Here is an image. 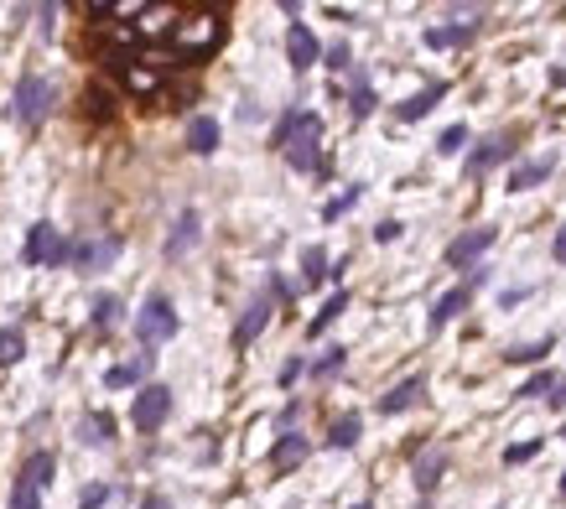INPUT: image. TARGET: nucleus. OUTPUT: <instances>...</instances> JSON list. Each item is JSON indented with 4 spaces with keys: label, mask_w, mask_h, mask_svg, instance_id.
Returning <instances> with one entry per match:
<instances>
[{
    "label": "nucleus",
    "mask_w": 566,
    "mask_h": 509,
    "mask_svg": "<svg viewBox=\"0 0 566 509\" xmlns=\"http://www.w3.org/2000/svg\"><path fill=\"white\" fill-rule=\"evenodd\" d=\"M177 307H172V297L167 292H151L146 301H141V312L130 318V333H135V343L141 348H162V343H172L177 338Z\"/></svg>",
    "instance_id": "f257e3e1"
},
{
    "label": "nucleus",
    "mask_w": 566,
    "mask_h": 509,
    "mask_svg": "<svg viewBox=\"0 0 566 509\" xmlns=\"http://www.w3.org/2000/svg\"><path fill=\"white\" fill-rule=\"evenodd\" d=\"M22 260H26V265H37V271H58V265L73 260V239H63V229L42 218V224H32V229H26Z\"/></svg>",
    "instance_id": "f03ea898"
},
{
    "label": "nucleus",
    "mask_w": 566,
    "mask_h": 509,
    "mask_svg": "<svg viewBox=\"0 0 566 509\" xmlns=\"http://www.w3.org/2000/svg\"><path fill=\"white\" fill-rule=\"evenodd\" d=\"M52 473H58V458L52 452H32L16 473V484H11V509H42V488L52 484Z\"/></svg>",
    "instance_id": "7ed1b4c3"
},
{
    "label": "nucleus",
    "mask_w": 566,
    "mask_h": 509,
    "mask_svg": "<svg viewBox=\"0 0 566 509\" xmlns=\"http://www.w3.org/2000/svg\"><path fill=\"white\" fill-rule=\"evenodd\" d=\"M172 42H177V52H182L188 63H203L213 47L224 42V22H218V16H209V11H203V16H182V22H177V32H172Z\"/></svg>",
    "instance_id": "20e7f679"
},
{
    "label": "nucleus",
    "mask_w": 566,
    "mask_h": 509,
    "mask_svg": "<svg viewBox=\"0 0 566 509\" xmlns=\"http://www.w3.org/2000/svg\"><path fill=\"white\" fill-rule=\"evenodd\" d=\"M47 109H52V84H47L42 73H22L16 79V94H11V120L37 130L47 120Z\"/></svg>",
    "instance_id": "39448f33"
},
{
    "label": "nucleus",
    "mask_w": 566,
    "mask_h": 509,
    "mask_svg": "<svg viewBox=\"0 0 566 509\" xmlns=\"http://www.w3.org/2000/svg\"><path fill=\"white\" fill-rule=\"evenodd\" d=\"M322 115H312V109H302L296 115V130L292 141H286V162H292L296 171H322Z\"/></svg>",
    "instance_id": "423d86ee"
},
{
    "label": "nucleus",
    "mask_w": 566,
    "mask_h": 509,
    "mask_svg": "<svg viewBox=\"0 0 566 509\" xmlns=\"http://www.w3.org/2000/svg\"><path fill=\"white\" fill-rule=\"evenodd\" d=\"M120 250H125V234H88V239H73V265H79V276H99V271H109L115 260H120Z\"/></svg>",
    "instance_id": "0eeeda50"
},
{
    "label": "nucleus",
    "mask_w": 566,
    "mask_h": 509,
    "mask_svg": "<svg viewBox=\"0 0 566 509\" xmlns=\"http://www.w3.org/2000/svg\"><path fill=\"white\" fill-rule=\"evenodd\" d=\"M172 416V390L167 384H141V395L130 401V426L135 431H156Z\"/></svg>",
    "instance_id": "6e6552de"
},
{
    "label": "nucleus",
    "mask_w": 566,
    "mask_h": 509,
    "mask_svg": "<svg viewBox=\"0 0 566 509\" xmlns=\"http://www.w3.org/2000/svg\"><path fill=\"white\" fill-rule=\"evenodd\" d=\"M271 312H275V292L271 286H265V292H255V301L250 307H245V318L234 322V348H239V354H245V348H250L255 338H260V333H265V322H271Z\"/></svg>",
    "instance_id": "1a4fd4ad"
},
{
    "label": "nucleus",
    "mask_w": 566,
    "mask_h": 509,
    "mask_svg": "<svg viewBox=\"0 0 566 509\" xmlns=\"http://www.w3.org/2000/svg\"><path fill=\"white\" fill-rule=\"evenodd\" d=\"M509 156H515V141H509V135H488V141H478V146L468 151L462 177H468V182H478L483 171H494L499 162H509Z\"/></svg>",
    "instance_id": "9d476101"
},
{
    "label": "nucleus",
    "mask_w": 566,
    "mask_h": 509,
    "mask_svg": "<svg viewBox=\"0 0 566 509\" xmlns=\"http://www.w3.org/2000/svg\"><path fill=\"white\" fill-rule=\"evenodd\" d=\"M494 239H499V229H494V224H478V229L458 234V239L447 245V255H441V260H447V265H462V271H468V265H473L478 255L494 250Z\"/></svg>",
    "instance_id": "9b49d317"
},
{
    "label": "nucleus",
    "mask_w": 566,
    "mask_h": 509,
    "mask_svg": "<svg viewBox=\"0 0 566 509\" xmlns=\"http://www.w3.org/2000/svg\"><path fill=\"white\" fill-rule=\"evenodd\" d=\"M198 239H203V213L182 208L177 213V224H172V234H167V245H162V255H167V260H182V255L198 250Z\"/></svg>",
    "instance_id": "f8f14e48"
},
{
    "label": "nucleus",
    "mask_w": 566,
    "mask_h": 509,
    "mask_svg": "<svg viewBox=\"0 0 566 509\" xmlns=\"http://www.w3.org/2000/svg\"><path fill=\"white\" fill-rule=\"evenodd\" d=\"M426 401V375H411V380H400L390 395H379V416H400V411H416Z\"/></svg>",
    "instance_id": "ddd939ff"
},
{
    "label": "nucleus",
    "mask_w": 566,
    "mask_h": 509,
    "mask_svg": "<svg viewBox=\"0 0 566 509\" xmlns=\"http://www.w3.org/2000/svg\"><path fill=\"white\" fill-rule=\"evenodd\" d=\"M286 58H292L296 73H307V68L322 58V47H317V37H312V26L307 22H292V32H286Z\"/></svg>",
    "instance_id": "4468645a"
},
{
    "label": "nucleus",
    "mask_w": 566,
    "mask_h": 509,
    "mask_svg": "<svg viewBox=\"0 0 566 509\" xmlns=\"http://www.w3.org/2000/svg\"><path fill=\"white\" fill-rule=\"evenodd\" d=\"M551 171H556V151H545V156H530V162H520V167L509 171V192H530V188H541Z\"/></svg>",
    "instance_id": "2eb2a0df"
},
{
    "label": "nucleus",
    "mask_w": 566,
    "mask_h": 509,
    "mask_svg": "<svg viewBox=\"0 0 566 509\" xmlns=\"http://www.w3.org/2000/svg\"><path fill=\"white\" fill-rule=\"evenodd\" d=\"M473 292H478V286H473V281H462V286H452V292H447V297H437V307H431V333H441V328H447V322L458 318V312H468V301H473Z\"/></svg>",
    "instance_id": "dca6fc26"
},
{
    "label": "nucleus",
    "mask_w": 566,
    "mask_h": 509,
    "mask_svg": "<svg viewBox=\"0 0 566 509\" xmlns=\"http://www.w3.org/2000/svg\"><path fill=\"white\" fill-rule=\"evenodd\" d=\"M478 37V22H452V26H426L421 42L426 47H468Z\"/></svg>",
    "instance_id": "f3484780"
},
{
    "label": "nucleus",
    "mask_w": 566,
    "mask_h": 509,
    "mask_svg": "<svg viewBox=\"0 0 566 509\" xmlns=\"http://www.w3.org/2000/svg\"><path fill=\"white\" fill-rule=\"evenodd\" d=\"M441 99H447V84L421 88V94H411L405 105H395V120H405V125H411V120H426V115H431V109L441 105Z\"/></svg>",
    "instance_id": "a211bd4d"
},
{
    "label": "nucleus",
    "mask_w": 566,
    "mask_h": 509,
    "mask_svg": "<svg viewBox=\"0 0 566 509\" xmlns=\"http://www.w3.org/2000/svg\"><path fill=\"white\" fill-rule=\"evenodd\" d=\"M188 151L192 156H213L218 151V120L213 115H192L188 120Z\"/></svg>",
    "instance_id": "6ab92c4d"
},
{
    "label": "nucleus",
    "mask_w": 566,
    "mask_h": 509,
    "mask_svg": "<svg viewBox=\"0 0 566 509\" xmlns=\"http://www.w3.org/2000/svg\"><path fill=\"white\" fill-rule=\"evenodd\" d=\"M146 375H151V354H135V359L105 369V384H109V390H130V384H141Z\"/></svg>",
    "instance_id": "aec40b11"
},
{
    "label": "nucleus",
    "mask_w": 566,
    "mask_h": 509,
    "mask_svg": "<svg viewBox=\"0 0 566 509\" xmlns=\"http://www.w3.org/2000/svg\"><path fill=\"white\" fill-rule=\"evenodd\" d=\"M307 452H312V447H307V437H302V431H286V437L271 447V467H275V473H286V467H296Z\"/></svg>",
    "instance_id": "412c9836"
},
{
    "label": "nucleus",
    "mask_w": 566,
    "mask_h": 509,
    "mask_svg": "<svg viewBox=\"0 0 566 509\" xmlns=\"http://www.w3.org/2000/svg\"><path fill=\"white\" fill-rule=\"evenodd\" d=\"M441 473H447V447H431L426 458H416V488L421 494H431L441 484Z\"/></svg>",
    "instance_id": "4be33fe9"
},
{
    "label": "nucleus",
    "mask_w": 566,
    "mask_h": 509,
    "mask_svg": "<svg viewBox=\"0 0 566 509\" xmlns=\"http://www.w3.org/2000/svg\"><path fill=\"white\" fill-rule=\"evenodd\" d=\"M343 312H348V292H333V297L322 301V312H317V318L307 322V338H322V333H328V328H333V322L343 318Z\"/></svg>",
    "instance_id": "5701e85b"
},
{
    "label": "nucleus",
    "mask_w": 566,
    "mask_h": 509,
    "mask_svg": "<svg viewBox=\"0 0 566 509\" xmlns=\"http://www.w3.org/2000/svg\"><path fill=\"white\" fill-rule=\"evenodd\" d=\"M79 437L94 442V447H109V442H115V416H105V411L84 416V421H79Z\"/></svg>",
    "instance_id": "b1692460"
},
{
    "label": "nucleus",
    "mask_w": 566,
    "mask_h": 509,
    "mask_svg": "<svg viewBox=\"0 0 566 509\" xmlns=\"http://www.w3.org/2000/svg\"><path fill=\"white\" fill-rule=\"evenodd\" d=\"M358 431H364V416H358V411H348V416H338V421H333V431H328V447L348 452V447L358 442Z\"/></svg>",
    "instance_id": "393cba45"
},
{
    "label": "nucleus",
    "mask_w": 566,
    "mask_h": 509,
    "mask_svg": "<svg viewBox=\"0 0 566 509\" xmlns=\"http://www.w3.org/2000/svg\"><path fill=\"white\" fill-rule=\"evenodd\" d=\"M26 354V333L22 322H11V328H0V369H11V364H22Z\"/></svg>",
    "instance_id": "a878e982"
},
{
    "label": "nucleus",
    "mask_w": 566,
    "mask_h": 509,
    "mask_svg": "<svg viewBox=\"0 0 566 509\" xmlns=\"http://www.w3.org/2000/svg\"><path fill=\"white\" fill-rule=\"evenodd\" d=\"M328 276H333V271H328V250H322V245H307V250H302V281L317 286V281H328Z\"/></svg>",
    "instance_id": "bb28decb"
},
{
    "label": "nucleus",
    "mask_w": 566,
    "mask_h": 509,
    "mask_svg": "<svg viewBox=\"0 0 566 509\" xmlns=\"http://www.w3.org/2000/svg\"><path fill=\"white\" fill-rule=\"evenodd\" d=\"M120 312H125V301L115 297V292H99V297H94V328H99V333H109V328L120 322Z\"/></svg>",
    "instance_id": "cd10ccee"
},
{
    "label": "nucleus",
    "mask_w": 566,
    "mask_h": 509,
    "mask_svg": "<svg viewBox=\"0 0 566 509\" xmlns=\"http://www.w3.org/2000/svg\"><path fill=\"white\" fill-rule=\"evenodd\" d=\"M343 364H348V348H322V359L307 364V375H312V380H333Z\"/></svg>",
    "instance_id": "c85d7f7f"
},
{
    "label": "nucleus",
    "mask_w": 566,
    "mask_h": 509,
    "mask_svg": "<svg viewBox=\"0 0 566 509\" xmlns=\"http://www.w3.org/2000/svg\"><path fill=\"white\" fill-rule=\"evenodd\" d=\"M354 120H369L375 115V88H369V79H364V68H354Z\"/></svg>",
    "instance_id": "c756f323"
},
{
    "label": "nucleus",
    "mask_w": 566,
    "mask_h": 509,
    "mask_svg": "<svg viewBox=\"0 0 566 509\" xmlns=\"http://www.w3.org/2000/svg\"><path fill=\"white\" fill-rule=\"evenodd\" d=\"M358 198H364V188H358V182H348V188L338 192V198H328V203H322V218H328V224H338V218L354 208Z\"/></svg>",
    "instance_id": "7c9ffc66"
},
{
    "label": "nucleus",
    "mask_w": 566,
    "mask_h": 509,
    "mask_svg": "<svg viewBox=\"0 0 566 509\" xmlns=\"http://www.w3.org/2000/svg\"><path fill=\"white\" fill-rule=\"evenodd\" d=\"M556 384H561V380H556L551 369H541V375H530V380L520 384V401H541V395L551 401V395H556Z\"/></svg>",
    "instance_id": "2f4dec72"
},
{
    "label": "nucleus",
    "mask_w": 566,
    "mask_h": 509,
    "mask_svg": "<svg viewBox=\"0 0 566 509\" xmlns=\"http://www.w3.org/2000/svg\"><path fill=\"white\" fill-rule=\"evenodd\" d=\"M551 348H556V338H541V343H520V348H509L504 359H509V364H541L545 354H551Z\"/></svg>",
    "instance_id": "473e14b6"
},
{
    "label": "nucleus",
    "mask_w": 566,
    "mask_h": 509,
    "mask_svg": "<svg viewBox=\"0 0 566 509\" xmlns=\"http://www.w3.org/2000/svg\"><path fill=\"white\" fill-rule=\"evenodd\" d=\"M462 146H468V125H447V130L437 135V151H441V156H458Z\"/></svg>",
    "instance_id": "72a5a7b5"
},
{
    "label": "nucleus",
    "mask_w": 566,
    "mask_h": 509,
    "mask_svg": "<svg viewBox=\"0 0 566 509\" xmlns=\"http://www.w3.org/2000/svg\"><path fill=\"white\" fill-rule=\"evenodd\" d=\"M322 58H328V68H333V73H354V52H348V42H333L328 47V52H322Z\"/></svg>",
    "instance_id": "f704fd0d"
},
{
    "label": "nucleus",
    "mask_w": 566,
    "mask_h": 509,
    "mask_svg": "<svg viewBox=\"0 0 566 509\" xmlns=\"http://www.w3.org/2000/svg\"><path fill=\"white\" fill-rule=\"evenodd\" d=\"M105 504H109V484H88L79 494V509H105Z\"/></svg>",
    "instance_id": "c9c22d12"
},
{
    "label": "nucleus",
    "mask_w": 566,
    "mask_h": 509,
    "mask_svg": "<svg viewBox=\"0 0 566 509\" xmlns=\"http://www.w3.org/2000/svg\"><path fill=\"white\" fill-rule=\"evenodd\" d=\"M535 452H541V442H520V447H504V463H509V467H515V463H530Z\"/></svg>",
    "instance_id": "e433bc0d"
},
{
    "label": "nucleus",
    "mask_w": 566,
    "mask_h": 509,
    "mask_svg": "<svg viewBox=\"0 0 566 509\" xmlns=\"http://www.w3.org/2000/svg\"><path fill=\"white\" fill-rule=\"evenodd\" d=\"M125 84L135 88V94H156V73H141V68H130V73H125Z\"/></svg>",
    "instance_id": "4c0bfd02"
},
{
    "label": "nucleus",
    "mask_w": 566,
    "mask_h": 509,
    "mask_svg": "<svg viewBox=\"0 0 566 509\" xmlns=\"http://www.w3.org/2000/svg\"><path fill=\"white\" fill-rule=\"evenodd\" d=\"M400 229H405L400 218H385V224L375 229V239H379V245H390V239H400Z\"/></svg>",
    "instance_id": "58836bf2"
},
{
    "label": "nucleus",
    "mask_w": 566,
    "mask_h": 509,
    "mask_svg": "<svg viewBox=\"0 0 566 509\" xmlns=\"http://www.w3.org/2000/svg\"><path fill=\"white\" fill-rule=\"evenodd\" d=\"M302 369H307V359H286V364H281V384H296Z\"/></svg>",
    "instance_id": "ea45409f"
},
{
    "label": "nucleus",
    "mask_w": 566,
    "mask_h": 509,
    "mask_svg": "<svg viewBox=\"0 0 566 509\" xmlns=\"http://www.w3.org/2000/svg\"><path fill=\"white\" fill-rule=\"evenodd\" d=\"M296 416H302V401H292L286 411H281V431H292V421H296Z\"/></svg>",
    "instance_id": "a19ab883"
},
{
    "label": "nucleus",
    "mask_w": 566,
    "mask_h": 509,
    "mask_svg": "<svg viewBox=\"0 0 566 509\" xmlns=\"http://www.w3.org/2000/svg\"><path fill=\"white\" fill-rule=\"evenodd\" d=\"M141 509H172V499H167V494H146V499H141Z\"/></svg>",
    "instance_id": "79ce46f5"
},
{
    "label": "nucleus",
    "mask_w": 566,
    "mask_h": 509,
    "mask_svg": "<svg viewBox=\"0 0 566 509\" xmlns=\"http://www.w3.org/2000/svg\"><path fill=\"white\" fill-rule=\"evenodd\" d=\"M551 255H556V260L566 265V224H561V234H556V245H551Z\"/></svg>",
    "instance_id": "37998d69"
},
{
    "label": "nucleus",
    "mask_w": 566,
    "mask_h": 509,
    "mask_svg": "<svg viewBox=\"0 0 566 509\" xmlns=\"http://www.w3.org/2000/svg\"><path fill=\"white\" fill-rule=\"evenodd\" d=\"M551 405H556V411H561V405H566V380L556 384V395H551Z\"/></svg>",
    "instance_id": "c03bdc74"
},
{
    "label": "nucleus",
    "mask_w": 566,
    "mask_h": 509,
    "mask_svg": "<svg viewBox=\"0 0 566 509\" xmlns=\"http://www.w3.org/2000/svg\"><path fill=\"white\" fill-rule=\"evenodd\" d=\"M561 499H566V473H561Z\"/></svg>",
    "instance_id": "a18cd8bd"
},
{
    "label": "nucleus",
    "mask_w": 566,
    "mask_h": 509,
    "mask_svg": "<svg viewBox=\"0 0 566 509\" xmlns=\"http://www.w3.org/2000/svg\"><path fill=\"white\" fill-rule=\"evenodd\" d=\"M354 509H375V504H354Z\"/></svg>",
    "instance_id": "49530a36"
},
{
    "label": "nucleus",
    "mask_w": 566,
    "mask_h": 509,
    "mask_svg": "<svg viewBox=\"0 0 566 509\" xmlns=\"http://www.w3.org/2000/svg\"><path fill=\"white\" fill-rule=\"evenodd\" d=\"M561 442H566V426H561Z\"/></svg>",
    "instance_id": "de8ad7c7"
}]
</instances>
